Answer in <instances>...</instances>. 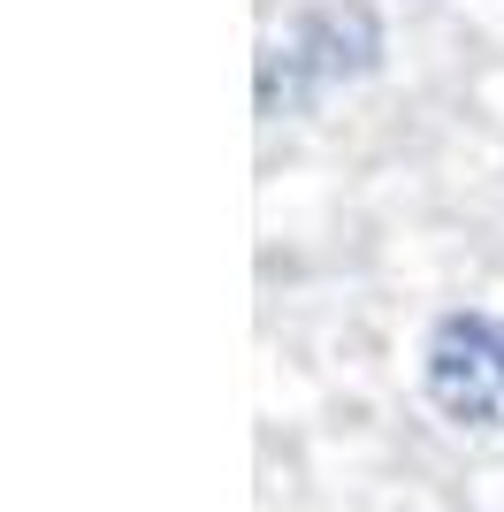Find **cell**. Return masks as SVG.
<instances>
[{
	"instance_id": "cell-1",
	"label": "cell",
	"mask_w": 504,
	"mask_h": 512,
	"mask_svg": "<svg viewBox=\"0 0 504 512\" xmlns=\"http://www.w3.org/2000/svg\"><path fill=\"white\" fill-rule=\"evenodd\" d=\"M382 62H390V23L375 0H306L283 16V31L260 39L252 107L260 123H306L352 85H367Z\"/></svg>"
},
{
	"instance_id": "cell-2",
	"label": "cell",
	"mask_w": 504,
	"mask_h": 512,
	"mask_svg": "<svg viewBox=\"0 0 504 512\" xmlns=\"http://www.w3.org/2000/svg\"><path fill=\"white\" fill-rule=\"evenodd\" d=\"M420 398L459 436H504V314L451 306L420 337Z\"/></svg>"
}]
</instances>
